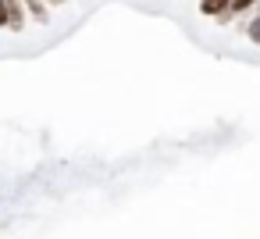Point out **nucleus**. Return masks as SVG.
<instances>
[{
  "mask_svg": "<svg viewBox=\"0 0 260 239\" xmlns=\"http://www.w3.org/2000/svg\"><path fill=\"white\" fill-rule=\"evenodd\" d=\"M232 4L235 0H200V15L217 22V25H232L235 15H232Z\"/></svg>",
  "mask_w": 260,
  "mask_h": 239,
  "instance_id": "1",
  "label": "nucleus"
},
{
  "mask_svg": "<svg viewBox=\"0 0 260 239\" xmlns=\"http://www.w3.org/2000/svg\"><path fill=\"white\" fill-rule=\"evenodd\" d=\"M8 15H11V33H22L25 29V18H29L25 0H8Z\"/></svg>",
  "mask_w": 260,
  "mask_h": 239,
  "instance_id": "2",
  "label": "nucleus"
},
{
  "mask_svg": "<svg viewBox=\"0 0 260 239\" xmlns=\"http://www.w3.org/2000/svg\"><path fill=\"white\" fill-rule=\"evenodd\" d=\"M25 8H29V18L36 25H50V4L47 0H25Z\"/></svg>",
  "mask_w": 260,
  "mask_h": 239,
  "instance_id": "3",
  "label": "nucleus"
},
{
  "mask_svg": "<svg viewBox=\"0 0 260 239\" xmlns=\"http://www.w3.org/2000/svg\"><path fill=\"white\" fill-rule=\"evenodd\" d=\"M242 33H246V40H249V43H256V47H260V11H253V18H249V22H242Z\"/></svg>",
  "mask_w": 260,
  "mask_h": 239,
  "instance_id": "4",
  "label": "nucleus"
},
{
  "mask_svg": "<svg viewBox=\"0 0 260 239\" xmlns=\"http://www.w3.org/2000/svg\"><path fill=\"white\" fill-rule=\"evenodd\" d=\"M253 11H260V0H235V4H232V15L235 18H246Z\"/></svg>",
  "mask_w": 260,
  "mask_h": 239,
  "instance_id": "5",
  "label": "nucleus"
},
{
  "mask_svg": "<svg viewBox=\"0 0 260 239\" xmlns=\"http://www.w3.org/2000/svg\"><path fill=\"white\" fill-rule=\"evenodd\" d=\"M0 29H11V15H8V0H0Z\"/></svg>",
  "mask_w": 260,
  "mask_h": 239,
  "instance_id": "6",
  "label": "nucleus"
},
{
  "mask_svg": "<svg viewBox=\"0 0 260 239\" xmlns=\"http://www.w3.org/2000/svg\"><path fill=\"white\" fill-rule=\"evenodd\" d=\"M47 4H50V8H61V4H64V0H47Z\"/></svg>",
  "mask_w": 260,
  "mask_h": 239,
  "instance_id": "7",
  "label": "nucleus"
}]
</instances>
